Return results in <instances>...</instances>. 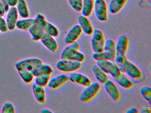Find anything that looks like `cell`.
I'll return each mask as SVG.
<instances>
[{
	"label": "cell",
	"instance_id": "cell-1",
	"mask_svg": "<svg viewBox=\"0 0 151 113\" xmlns=\"http://www.w3.org/2000/svg\"><path fill=\"white\" fill-rule=\"evenodd\" d=\"M43 64L39 58H29L17 62L15 68L20 77L25 83H30L33 80V71Z\"/></svg>",
	"mask_w": 151,
	"mask_h": 113
},
{
	"label": "cell",
	"instance_id": "cell-2",
	"mask_svg": "<svg viewBox=\"0 0 151 113\" xmlns=\"http://www.w3.org/2000/svg\"><path fill=\"white\" fill-rule=\"evenodd\" d=\"M68 45L62 52L61 59L78 61L81 62L85 60V56L79 51L80 45L77 41Z\"/></svg>",
	"mask_w": 151,
	"mask_h": 113
},
{
	"label": "cell",
	"instance_id": "cell-3",
	"mask_svg": "<svg viewBox=\"0 0 151 113\" xmlns=\"http://www.w3.org/2000/svg\"><path fill=\"white\" fill-rule=\"evenodd\" d=\"M97 65L106 74H109L113 78L117 77L121 72L114 61L100 60L96 61Z\"/></svg>",
	"mask_w": 151,
	"mask_h": 113
},
{
	"label": "cell",
	"instance_id": "cell-4",
	"mask_svg": "<svg viewBox=\"0 0 151 113\" xmlns=\"http://www.w3.org/2000/svg\"><path fill=\"white\" fill-rule=\"evenodd\" d=\"M86 87L79 96L80 101L83 103H86L92 99L99 92L101 86L99 82H95L91 83Z\"/></svg>",
	"mask_w": 151,
	"mask_h": 113
},
{
	"label": "cell",
	"instance_id": "cell-5",
	"mask_svg": "<svg viewBox=\"0 0 151 113\" xmlns=\"http://www.w3.org/2000/svg\"><path fill=\"white\" fill-rule=\"evenodd\" d=\"M91 40L92 49L93 53H99L104 51L105 37L103 33L99 29L93 30Z\"/></svg>",
	"mask_w": 151,
	"mask_h": 113
},
{
	"label": "cell",
	"instance_id": "cell-6",
	"mask_svg": "<svg viewBox=\"0 0 151 113\" xmlns=\"http://www.w3.org/2000/svg\"><path fill=\"white\" fill-rule=\"evenodd\" d=\"M82 66L81 62L73 60L61 59L56 64L57 69L63 72H70L79 69Z\"/></svg>",
	"mask_w": 151,
	"mask_h": 113
},
{
	"label": "cell",
	"instance_id": "cell-7",
	"mask_svg": "<svg viewBox=\"0 0 151 113\" xmlns=\"http://www.w3.org/2000/svg\"><path fill=\"white\" fill-rule=\"evenodd\" d=\"M94 13L98 20L105 22L107 19V8L105 0H95Z\"/></svg>",
	"mask_w": 151,
	"mask_h": 113
},
{
	"label": "cell",
	"instance_id": "cell-8",
	"mask_svg": "<svg viewBox=\"0 0 151 113\" xmlns=\"http://www.w3.org/2000/svg\"><path fill=\"white\" fill-rule=\"evenodd\" d=\"M43 27L46 33L50 36L56 37L59 35V31L54 25L45 20V17L41 14H38L35 18Z\"/></svg>",
	"mask_w": 151,
	"mask_h": 113
},
{
	"label": "cell",
	"instance_id": "cell-9",
	"mask_svg": "<svg viewBox=\"0 0 151 113\" xmlns=\"http://www.w3.org/2000/svg\"><path fill=\"white\" fill-rule=\"evenodd\" d=\"M30 34L32 36V39L35 41L40 40L46 38L48 35L43 29L41 25L35 20L32 26L29 29Z\"/></svg>",
	"mask_w": 151,
	"mask_h": 113
},
{
	"label": "cell",
	"instance_id": "cell-10",
	"mask_svg": "<svg viewBox=\"0 0 151 113\" xmlns=\"http://www.w3.org/2000/svg\"><path fill=\"white\" fill-rule=\"evenodd\" d=\"M103 84L105 91L113 101L116 102L120 99V92L113 81L108 79Z\"/></svg>",
	"mask_w": 151,
	"mask_h": 113
},
{
	"label": "cell",
	"instance_id": "cell-11",
	"mask_svg": "<svg viewBox=\"0 0 151 113\" xmlns=\"http://www.w3.org/2000/svg\"><path fill=\"white\" fill-rule=\"evenodd\" d=\"M82 30L79 25H75L68 31L64 38V42L67 45L71 44L77 40L81 35Z\"/></svg>",
	"mask_w": 151,
	"mask_h": 113
},
{
	"label": "cell",
	"instance_id": "cell-12",
	"mask_svg": "<svg viewBox=\"0 0 151 113\" xmlns=\"http://www.w3.org/2000/svg\"><path fill=\"white\" fill-rule=\"evenodd\" d=\"M18 18V13L16 7H10L8 11L6 19L9 30L13 31L14 30Z\"/></svg>",
	"mask_w": 151,
	"mask_h": 113
},
{
	"label": "cell",
	"instance_id": "cell-13",
	"mask_svg": "<svg viewBox=\"0 0 151 113\" xmlns=\"http://www.w3.org/2000/svg\"><path fill=\"white\" fill-rule=\"evenodd\" d=\"M69 77L65 74H61L50 79L47 86L52 89H58L68 81Z\"/></svg>",
	"mask_w": 151,
	"mask_h": 113
},
{
	"label": "cell",
	"instance_id": "cell-14",
	"mask_svg": "<svg viewBox=\"0 0 151 113\" xmlns=\"http://www.w3.org/2000/svg\"><path fill=\"white\" fill-rule=\"evenodd\" d=\"M69 79L72 83L83 86H87L91 83V81L87 76L78 72L70 73L69 76Z\"/></svg>",
	"mask_w": 151,
	"mask_h": 113
},
{
	"label": "cell",
	"instance_id": "cell-15",
	"mask_svg": "<svg viewBox=\"0 0 151 113\" xmlns=\"http://www.w3.org/2000/svg\"><path fill=\"white\" fill-rule=\"evenodd\" d=\"M103 52L107 56L108 60L114 61L116 53L115 42L111 39H107L105 42Z\"/></svg>",
	"mask_w": 151,
	"mask_h": 113
},
{
	"label": "cell",
	"instance_id": "cell-16",
	"mask_svg": "<svg viewBox=\"0 0 151 113\" xmlns=\"http://www.w3.org/2000/svg\"><path fill=\"white\" fill-rule=\"evenodd\" d=\"M78 22L82 29V31L87 35H91L92 34L93 29L91 23L87 17L84 16L83 15L78 16Z\"/></svg>",
	"mask_w": 151,
	"mask_h": 113
},
{
	"label": "cell",
	"instance_id": "cell-17",
	"mask_svg": "<svg viewBox=\"0 0 151 113\" xmlns=\"http://www.w3.org/2000/svg\"><path fill=\"white\" fill-rule=\"evenodd\" d=\"M114 62L118 66L121 72L125 73L129 62L125 53L116 52Z\"/></svg>",
	"mask_w": 151,
	"mask_h": 113
},
{
	"label": "cell",
	"instance_id": "cell-18",
	"mask_svg": "<svg viewBox=\"0 0 151 113\" xmlns=\"http://www.w3.org/2000/svg\"><path fill=\"white\" fill-rule=\"evenodd\" d=\"M32 90L34 97L40 103H44L45 101V92L44 87L34 82L32 86Z\"/></svg>",
	"mask_w": 151,
	"mask_h": 113
},
{
	"label": "cell",
	"instance_id": "cell-19",
	"mask_svg": "<svg viewBox=\"0 0 151 113\" xmlns=\"http://www.w3.org/2000/svg\"><path fill=\"white\" fill-rule=\"evenodd\" d=\"M133 79H139L142 77V73L139 69L132 63L129 62L125 73Z\"/></svg>",
	"mask_w": 151,
	"mask_h": 113
},
{
	"label": "cell",
	"instance_id": "cell-20",
	"mask_svg": "<svg viewBox=\"0 0 151 113\" xmlns=\"http://www.w3.org/2000/svg\"><path fill=\"white\" fill-rule=\"evenodd\" d=\"M129 39L125 35H122L118 38L115 43L116 52L126 53L129 46Z\"/></svg>",
	"mask_w": 151,
	"mask_h": 113
},
{
	"label": "cell",
	"instance_id": "cell-21",
	"mask_svg": "<svg viewBox=\"0 0 151 113\" xmlns=\"http://www.w3.org/2000/svg\"><path fill=\"white\" fill-rule=\"evenodd\" d=\"M127 0H111L109 5V10L112 14L119 12L124 6Z\"/></svg>",
	"mask_w": 151,
	"mask_h": 113
},
{
	"label": "cell",
	"instance_id": "cell-22",
	"mask_svg": "<svg viewBox=\"0 0 151 113\" xmlns=\"http://www.w3.org/2000/svg\"><path fill=\"white\" fill-rule=\"evenodd\" d=\"M92 69L95 78L101 84H104L109 79L106 73L104 72L97 64L93 65Z\"/></svg>",
	"mask_w": 151,
	"mask_h": 113
},
{
	"label": "cell",
	"instance_id": "cell-23",
	"mask_svg": "<svg viewBox=\"0 0 151 113\" xmlns=\"http://www.w3.org/2000/svg\"><path fill=\"white\" fill-rule=\"evenodd\" d=\"M42 44L50 51L55 52L58 49V44L53 37L49 36L40 40Z\"/></svg>",
	"mask_w": 151,
	"mask_h": 113
},
{
	"label": "cell",
	"instance_id": "cell-24",
	"mask_svg": "<svg viewBox=\"0 0 151 113\" xmlns=\"http://www.w3.org/2000/svg\"><path fill=\"white\" fill-rule=\"evenodd\" d=\"M94 0H83L81 12L83 16L88 17L91 14L94 7Z\"/></svg>",
	"mask_w": 151,
	"mask_h": 113
},
{
	"label": "cell",
	"instance_id": "cell-25",
	"mask_svg": "<svg viewBox=\"0 0 151 113\" xmlns=\"http://www.w3.org/2000/svg\"><path fill=\"white\" fill-rule=\"evenodd\" d=\"M16 6L18 14L21 17L27 18L29 17V10L25 0H18Z\"/></svg>",
	"mask_w": 151,
	"mask_h": 113
},
{
	"label": "cell",
	"instance_id": "cell-26",
	"mask_svg": "<svg viewBox=\"0 0 151 113\" xmlns=\"http://www.w3.org/2000/svg\"><path fill=\"white\" fill-rule=\"evenodd\" d=\"M114 79L119 85L125 89H129L132 87V82L122 72H121L117 77Z\"/></svg>",
	"mask_w": 151,
	"mask_h": 113
},
{
	"label": "cell",
	"instance_id": "cell-27",
	"mask_svg": "<svg viewBox=\"0 0 151 113\" xmlns=\"http://www.w3.org/2000/svg\"><path fill=\"white\" fill-rule=\"evenodd\" d=\"M35 21V19H25L17 20L16 27L21 30H28L32 26Z\"/></svg>",
	"mask_w": 151,
	"mask_h": 113
},
{
	"label": "cell",
	"instance_id": "cell-28",
	"mask_svg": "<svg viewBox=\"0 0 151 113\" xmlns=\"http://www.w3.org/2000/svg\"><path fill=\"white\" fill-rule=\"evenodd\" d=\"M53 69L51 66L47 64H42L40 66L35 69L33 71L34 77L41 74H51L52 73Z\"/></svg>",
	"mask_w": 151,
	"mask_h": 113
},
{
	"label": "cell",
	"instance_id": "cell-29",
	"mask_svg": "<svg viewBox=\"0 0 151 113\" xmlns=\"http://www.w3.org/2000/svg\"><path fill=\"white\" fill-rule=\"evenodd\" d=\"M51 74H44L36 76L35 83L42 86L45 87L51 78Z\"/></svg>",
	"mask_w": 151,
	"mask_h": 113
},
{
	"label": "cell",
	"instance_id": "cell-30",
	"mask_svg": "<svg viewBox=\"0 0 151 113\" xmlns=\"http://www.w3.org/2000/svg\"><path fill=\"white\" fill-rule=\"evenodd\" d=\"M140 94L145 100L151 104V88L147 86H144L140 89Z\"/></svg>",
	"mask_w": 151,
	"mask_h": 113
},
{
	"label": "cell",
	"instance_id": "cell-31",
	"mask_svg": "<svg viewBox=\"0 0 151 113\" xmlns=\"http://www.w3.org/2000/svg\"><path fill=\"white\" fill-rule=\"evenodd\" d=\"M69 4L72 9L77 12H80L82 10L83 0H68Z\"/></svg>",
	"mask_w": 151,
	"mask_h": 113
},
{
	"label": "cell",
	"instance_id": "cell-32",
	"mask_svg": "<svg viewBox=\"0 0 151 113\" xmlns=\"http://www.w3.org/2000/svg\"><path fill=\"white\" fill-rule=\"evenodd\" d=\"M1 112L2 113H14L15 109L14 105L10 102H6L2 106Z\"/></svg>",
	"mask_w": 151,
	"mask_h": 113
},
{
	"label": "cell",
	"instance_id": "cell-33",
	"mask_svg": "<svg viewBox=\"0 0 151 113\" xmlns=\"http://www.w3.org/2000/svg\"><path fill=\"white\" fill-rule=\"evenodd\" d=\"M8 30V27L6 20H5L2 16H0V32L6 33L7 32Z\"/></svg>",
	"mask_w": 151,
	"mask_h": 113
},
{
	"label": "cell",
	"instance_id": "cell-34",
	"mask_svg": "<svg viewBox=\"0 0 151 113\" xmlns=\"http://www.w3.org/2000/svg\"><path fill=\"white\" fill-rule=\"evenodd\" d=\"M1 1L4 6L5 12H8L10 7L8 4L7 0H1Z\"/></svg>",
	"mask_w": 151,
	"mask_h": 113
},
{
	"label": "cell",
	"instance_id": "cell-35",
	"mask_svg": "<svg viewBox=\"0 0 151 113\" xmlns=\"http://www.w3.org/2000/svg\"><path fill=\"white\" fill-rule=\"evenodd\" d=\"M18 2V0H7V3L9 7H15Z\"/></svg>",
	"mask_w": 151,
	"mask_h": 113
},
{
	"label": "cell",
	"instance_id": "cell-36",
	"mask_svg": "<svg viewBox=\"0 0 151 113\" xmlns=\"http://www.w3.org/2000/svg\"><path fill=\"white\" fill-rule=\"evenodd\" d=\"M5 9L4 6L1 2V1L0 0V16L3 17L5 14Z\"/></svg>",
	"mask_w": 151,
	"mask_h": 113
},
{
	"label": "cell",
	"instance_id": "cell-37",
	"mask_svg": "<svg viewBox=\"0 0 151 113\" xmlns=\"http://www.w3.org/2000/svg\"><path fill=\"white\" fill-rule=\"evenodd\" d=\"M126 113H139L138 110L136 108L131 107L128 109Z\"/></svg>",
	"mask_w": 151,
	"mask_h": 113
},
{
	"label": "cell",
	"instance_id": "cell-38",
	"mask_svg": "<svg viewBox=\"0 0 151 113\" xmlns=\"http://www.w3.org/2000/svg\"><path fill=\"white\" fill-rule=\"evenodd\" d=\"M151 111L150 109L148 108L145 107H143L141 110V113H151Z\"/></svg>",
	"mask_w": 151,
	"mask_h": 113
},
{
	"label": "cell",
	"instance_id": "cell-39",
	"mask_svg": "<svg viewBox=\"0 0 151 113\" xmlns=\"http://www.w3.org/2000/svg\"><path fill=\"white\" fill-rule=\"evenodd\" d=\"M40 112L42 113H53V111L49 109L44 108L41 110Z\"/></svg>",
	"mask_w": 151,
	"mask_h": 113
},
{
	"label": "cell",
	"instance_id": "cell-40",
	"mask_svg": "<svg viewBox=\"0 0 151 113\" xmlns=\"http://www.w3.org/2000/svg\"><path fill=\"white\" fill-rule=\"evenodd\" d=\"M0 34H1V32H0Z\"/></svg>",
	"mask_w": 151,
	"mask_h": 113
},
{
	"label": "cell",
	"instance_id": "cell-41",
	"mask_svg": "<svg viewBox=\"0 0 151 113\" xmlns=\"http://www.w3.org/2000/svg\"></svg>",
	"mask_w": 151,
	"mask_h": 113
}]
</instances>
